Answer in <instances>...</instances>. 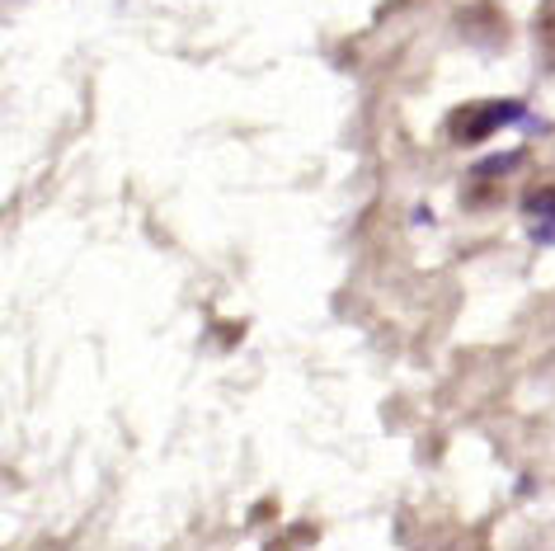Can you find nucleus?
Returning <instances> with one entry per match:
<instances>
[{
	"label": "nucleus",
	"mask_w": 555,
	"mask_h": 551,
	"mask_svg": "<svg viewBox=\"0 0 555 551\" xmlns=\"http://www.w3.org/2000/svg\"><path fill=\"white\" fill-rule=\"evenodd\" d=\"M513 123H532L522 100H470V104H456L448 114L442 137H448L452 146H480V142H490L494 132L513 128Z\"/></svg>",
	"instance_id": "nucleus-1"
},
{
	"label": "nucleus",
	"mask_w": 555,
	"mask_h": 551,
	"mask_svg": "<svg viewBox=\"0 0 555 551\" xmlns=\"http://www.w3.org/2000/svg\"><path fill=\"white\" fill-rule=\"evenodd\" d=\"M456 34L466 38L470 48H480V52H504L508 48V15L494 5V0H476V5H466L462 15H456Z\"/></svg>",
	"instance_id": "nucleus-2"
},
{
	"label": "nucleus",
	"mask_w": 555,
	"mask_h": 551,
	"mask_svg": "<svg viewBox=\"0 0 555 551\" xmlns=\"http://www.w3.org/2000/svg\"><path fill=\"white\" fill-rule=\"evenodd\" d=\"M532 43H537V62L541 72L555 76V0H541L532 15Z\"/></svg>",
	"instance_id": "nucleus-3"
},
{
	"label": "nucleus",
	"mask_w": 555,
	"mask_h": 551,
	"mask_svg": "<svg viewBox=\"0 0 555 551\" xmlns=\"http://www.w3.org/2000/svg\"><path fill=\"white\" fill-rule=\"evenodd\" d=\"M518 213L532 217V222H546V217H555V179H541V184L527 189V194L518 198Z\"/></svg>",
	"instance_id": "nucleus-4"
},
{
	"label": "nucleus",
	"mask_w": 555,
	"mask_h": 551,
	"mask_svg": "<svg viewBox=\"0 0 555 551\" xmlns=\"http://www.w3.org/2000/svg\"><path fill=\"white\" fill-rule=\"evenodd\" d=\"M518 165H527V146H513V151H499V156H485V161H476V179L508 175V170H518Z\"/></svg>",
	"instance_id": "nucleus-5"
},
{
	"label": "nucleus",
	"mask_w": 555,
	"mask_h": 551,
	"mask_svg": "<svg viewBox=\"0 0 555 551\" xmlns=\"http://www.w3.org/2000/svg\"><path fill=\"white\" fill-rule=\"evenodd\" d=\"M462 203H466V208H494V203H504V194H499V184H485V179H480V184H470L466 189V194H462Z\"/></svg>",
	"instance_id": "nucleus-6"
},
{
	"label": "nucleus",
	"mask_w": 555,
	"mask_h": 551,
	"mask_svg": "<svg viewBox=\"0 0 555 551\" xmlns=\"http://www.w3.org/2000/svg\"><path fill=\"white\" fill-rule=\"evenodd\" d=\"M532 241L537 245H555V217H546L541 227H532Z\"/></svg>",
	"instance_id": "nucleus-7"
}]
</instances>
